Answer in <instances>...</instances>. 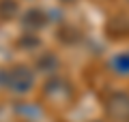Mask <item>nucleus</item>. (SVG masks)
<instances>
[{
    "label": "nucleus",
    "mask_w": 129,
    "mask_h": 122,
    "mask_svg": "<svg viewBox=\"0 0 129 122\" xmlns=\"http://www.w3.org/2000/svg\"><path fill=\"white\" fill-rule=\"evenodd\" d=\"M32 84H35V77L24 67H15L7 73V88H11L13 92H26L32 88Z\"/></svg>",
    "instance_id": "f257e3e1"
}]
</instances>
